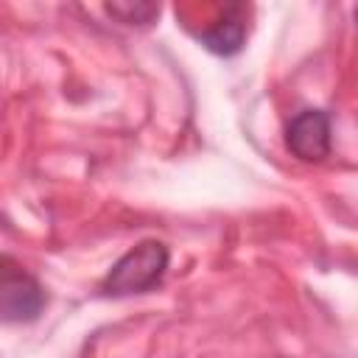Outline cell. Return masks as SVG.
I'll list each match as a JSON object with an SVG mask.
<instances>
[{"instance_id":"3957f363","label":"cell","mask_w":358,"mask_h":358,"mask_svg":"<svg viewBox=\"0 0 358 358\" xmlns=\"http://www.w3.org/2000/svg\"><path fill=\"white\" fill-rule=\"evenodd\" d=\"M285 143H288L291 154L305 159V162L324 159L330 154V117H327V112H322V109L299 112L285 131Z\"/></svg>"},{"instance_id":"5b68a950","label":"cell","mask_w":358,"mask_h":358,"mask_svg":"<svg viewBox=\"0 0 358 358\" xmlns=\"http://www.w3.org/2000/svg\"><path fill=\"white\" fill-rule=\"evenodd\" d=\"M106 11L129 25H145L159 14V6H106Z\"/></svg>"},{"instance_id":"6da1fadb","label":"cell","mask_w":358,"mask_h":358,"mask_svg":"<svg viewBox=\"0 0 358 358\" xmlns=\"http://www.w3.org/2000/svg\"><path fill=\"white\" fill-rule=\"evenodd\" d=\"M168 268V246L162 241H143L129 249L103 277L101 291L109 296H129L154 288Z\"/></svg>"},{"instance_id":"277c9868","label":"cell","mask_w":358,"mask_h":358,"mask_svg":"<svg viewBox=\"0 0 358 358\" xmlns=\"http://www.w3.org/2000/svg\"><path fill=\"white\" fill-rule=\"evenodd\" d=\"M246 39V8L229 6L224 14L201 34V45L218 56H232L243 48Z\"/></svg>"},{"instance_id":"7a4b0ae2","label":"cell","mask_w":358,"mask_h":358,"mask_svg":"<svg viewBox=\"0 0 358 358\" xmlns=\"http://www.w3.org/2000/svg\"><path fill=\"white\" fill-rule=\"evenodd\" d=\"M45 308V288L8 255H0V322H31Z\"/></svg>"}]
</instances>
